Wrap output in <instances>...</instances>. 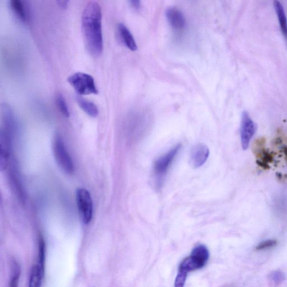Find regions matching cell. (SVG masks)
<instances>
[{"mask_svg":"<svg viewBox=\"0 0 287 287\" xmlns=\"http://www.w3.org/2000/svg\"><path fill=\"white\" fill-rule=\"evenodd\" d=\"M81 31L86 50L91 56L99 57L104 50L102 12L100 4L86 5L81 16Z\"/></svg>","mask_w":287,"mask_h":287,"instance_id":"cell-1","label":"cell"},{"mask_svg":"<svg viewBox=\"0 0 287 287\" xmlns=\"http://www.w3.org/2000/svg\"><path fill=\"white\" fill-rule=\"evenodd\" d=\"M209 258V252L206 246L200 245L194 248L190 256L180 264L175 286L183 287L189 272L200 269L206 265Z\"/></svg>","mask_w":287,"mask_h":287,"instance_id":"cell-2","label":"cell"},{"mask_svg":"<svg viewBox=\"0 0 287 287\" xmlns=\"http://www.w3.org/2000/svg\"><path fill=\"white\" fill-rule=\"evenodd\" d=\"M52 150L58 166L65 173L72 174L75 169L74 162L66 147L64 139L59 133L56 134L53 137Z\"/></svg>","mask_w":287,"mask_h":287,"instance_id":"cell-3","label":"cell"},{"mask_svg":"<svg viewBox=\"0 0 287 287\" xmlns=\"http://www.w3.org/2000/svg\"><path fill=\"white\" fill-rule=\"evenodd\" d=\"M67 81L76 93L80 95L99 93L93 77L86 73H75L69 77Z\"/></svg>","mask_w":287,"mask_h":287,"instance_id":"cell-4","label":"cell"},{"mask_svg":"<svg viewBox=\"0 0 287 287\" xmlns=\"http://www.w3.org/2000/svg\"><path fill=\"white\" fill-rule=\"evenodd\" d=\"M77 209L81 220L85 225L93 218V204L90 193L84 188H79L76 194Z\"/></svg>","mask_w":287,"mask_h":287,"instance_id":"cell-5","label":"cell"},{"mask_svg":"<svg viewBox=\"0 0 287 287\" xmlns=\"http://www.w3.org/2000/svg\"><path fill=\"white\" fill-rule=\"evenodd\" d=\"M39 251L37 263L33 267L29 286L39 287L41 286L45 275V262L46 255V245L45 243L39 244Z\"/></svg>","mask_w":287,"mask_h":287,"instance_id":"cell-6","label":"cell"},{"mask_svg":"<svg viewBox=\"0 0 287 287\" xmlns=\"http://www.w3.org/2000/svg\"><path fill=\"white\" fill-rule=\"evenodd\" d=\"M256 125L247 112L242 114L240 137L241 145L243 149L246 150L249 148L251 140L255 133Z\"/></svg>","mask_w":287,"mask_h":287,"instance_id":"cell-7","label":"cell"},{"mask_svg":"<svg viewBox=\"0 0 287 287\" xmlns=\"http://www.w3.org/2000/svg\"><path fill=\"white\" fill-rule=\"evenodd\" d=\"M181 148V144L175 146L168 153L158 158L155 161L154 169L155 175H157V176L161 178L166 173Z\"/></svg>","mask_w":287,"mask_h":287,"instance_id":"cell-8","label":"cell"},{"mask_svg":"<svg viewBox=\"0 0 287 287\" xmlns=\"http://www.w3.org/2000/svg\"><path fill=\"white\" fill-rule=\"evenodd\" d=\"M165 16L167 19L169 25L175 32L181 33L186 27V20L183 14L178 9L171 7L168 8Z\"/></svg>","mask_w":287,"mask_h":287,"instance_id":"cell-9","label":"cell"},{"mask_svg":"<svg viewBox=\"0 0 287 287\" xmlns=\"http://www.w3.org/2000/svg\"><path fill=\"white\" fill-rule=\"evenodd\" d=\"M210 151L205 144L194 145L191 150L190 162L194 168H199L207 162Z\"/></svg>","mask_w":287,"mask_h":287,"instance_id":"cell-10","label":"cell"},{"mask_svg":"<svg viewBox=\"0 0 287 287\" xmlns=\"http://www.w3.org/2000/svg\"><path fill=\"white\" fill-rule=\"evenodd\" d=\"M118 35L120 40L122 42L124 46L129 48L132 51H135L138 50V46L135 39L129 29L123 23H119L118 27Z\"/></svg>","mask_w":287,"mask_h":287,"instance_id":"cell-11","label":"cell"},{"mask_svg":"<svg viewBox=\"0 0 287 287\" xmlns=\"http://www.w3.org/2000/svg\"><path fill=\"white\" fill-rule=\"evenodd\" d=\"M9 6L19 21L24 23L28 22L27 11L23 0H9Z\"/></svg>","mask_w":287,"mask_h":287,"instance_id":"cell-12","label":"cell"},{"mask_svg":"<svg viewBox=\"0 0 287 287\" xmlns=\"http://www.w3.org/2000/svg\"><path fill=\"white\" fill-rule=\"evenodd\" d=\"M76 101L81 109L91 118H95L98 116V108L93 102L85 100L79 96L77 97Z\"/></svg>","mask_w":287,"mask_h":287,"instance_id":"cell-13","label":"cell"},{"mask_svg":"<svg viewBox=\"0 0 287 287\" xmlns=\"http://www.w3.org/2000/svg\"><path fill=\"white\" fill-rule=\"evenodd\" d=\"M274 6L282 33L287 40V21L283 7L278 0H274Z\"/></svg>","mask_w":287,"mask_h":287,"instance_id":"cell-14","label":"cell"},{"mask_svg":"<svg viewBox=\"0 0 287 287\" xmlns=\"http://www.w3.org/2000/svg\"><path fill=\"white\" fill-rule=\"evenodd\" d=\"M11 274L10 280V286H17L19 278L21 274V266L18 261L13 259L11 263Z\"/></svg>","mask_w":287,"mask_h":287,"instance_id":"cell-15","label":"cell"},{"mask_svg":"<svg viewBox=\"0 0 287 287\" xmlns=\"http://www.w3.org/2000/svg\"><path fill=\"white\" fill-rule=\"evenodd\" d=\"M56 105L61 114L66 118L70 117V112L66 104V100L62 94H59L56 96Z\"/></svg>","mask_w":287,"mask_h":287,"instance_id":"cell-16","label":"cell"},{"mask_svg":"<svg viewBox=\"0 0 287 287\" xmlns=\"http://www.w3.org/2000/svg\"><path fill=\"white\" fill-rule=\"evenodd\" d=\"M277 241L275 240H267L262 241L257 245L255 249L257 251H262L267 249H271L276 246Z\"/></svg>","mask_w":287,"mask_h":287,"instance_id":"cell-17","label":"cell"},{"mask_svg":"<svg viewBox=\"0 0 287 287\" xmlns=\"http://www.w3.org/2000/svg\"><path fill=\"white\" fill-rule=\"evenodd\" d=\"M271 278L277 283H279L283 280L284 276L280 271H274L273 274H271Z\"/></svg>","mask_w":287,"mask_h":287,"instance_id":"cell-18","label":"cell"},{"mask_svg":"<svg viewBox=\"0 0 287 287\" xmlns=\"http://www.w3.org/2000/svg\"><path fill=\"white\" fill-rule=\"evenodd\" d=\"M58 7L61 10H66L69 6L70 0H56Z\"/></svg>","mask_w":287,"mask_h":287,"instance_id":"cell-19","label":"cell"},{"mask_svg":"<svg viewBox=\"0 0 287 287\" xmlns=\"http://www.w3.org/2000/svg\"><path fill=\"white\" fill-rule=\"evenodd\" d=\"M131 7L135 10H138L140 7V0H128Z\"/></svg>","mask_w":287,"mask_h":287,"instance_id":"cell-20","label":"cell"}]
</instances>
